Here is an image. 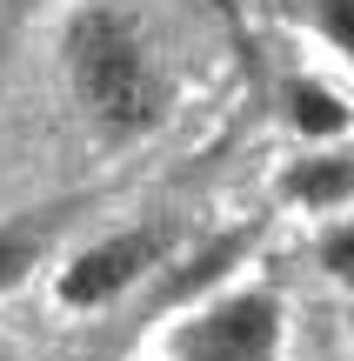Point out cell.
I'll use <instances>...</instances> for the list:
<instances>
[{
    "instance_id": "cell-8",
    "label": "cell",
    "mask_w": 354,
    "mask_h": 361,
    "mask_svg": "<svg viewBox=\"0 0 354 361\" xmlns=\"http://www.w3.org/2000/svg\"><path fill=\"white\" fill-rule=\"evenodd\" d=\"M321 268H328L334 281H348V288H354V221H341V228L321 234Z\"/></svg>"
},
{
    "instance_id": "cell-2",
    "label": "cell",
    "mask_w": 354,
    "mask_h": 361,
    "mask_svg": "<svg viewBox=\"0 0 354 361\" xmlns=\"http://www.w3.org/2000/svg\"><path fill=\"white\" fill-rule=\"evenodd\" d=\"M167 361H281V301L267 288L221 295L174 335Z\"/></svg>"
},
{
    "instance_id": "cell-6",
    "label": "cell",
    "mask_w": 354,
    "mask_h": 361,
    "mask_svg": "<svg viewBox=\"0 0 354 361\" xmlns=\"http://www.w3.org/2000/svg\"><path fill=\"white\" fill-rule=\"evenodd\" d=\"M40 255H47V228H27V221L13 228V221H7V228H0V295L20 288Z\"/></svg>"
},
{
    "instance_id": "cell-1",
    "label": "cell",
    "mask_w": 354,
    "mask_h": 361,
    "mask_svg": "<svg viewBox=\"0 0 354 361\" xmlns=\"http://www.w3.org/2000/svg\"><path fill=\"white\" fill-rule=\"evenodd\" d=\"M61 74L74 107L107 134H141L160 121V101H167V80H160V61L147 47L141 20L114 0H87V7L67 13L61 27Z\"/></svg>"
},
{
    "instance_id": "cell-5",
    "label": "cell",
    "mask_w": 354,
    "mask_h": 361,
    "mask_svg": "<svg viewBox=\"0 0 354 361\" xmlns=\"http://www.w3.org/2000/svg\"><path fill=\"white\" fill-rule=\"evenodd\" d=\"M281 194L301 207H341L354 194V154H308L294 161L288 180H281Z\"/></svg>"
},
{
    "instance_id": "cell-4",
    "label": "cell",
    "mask_w": 354,
    "mask_h": 361,
    "mask_svg": "<svg viewBox=\"0 0 354 361\" xmlns=\"http://www.w3.org/2000/svg\"><path fill=\"white\" fill-rule=\"evenodd\" d=\"M281 114H288V128L301 134V141H341L348 134V101L328 87V80H315V74H294L288 87H281Z\"/></svg>"
},
{
    "instance_id": "cell-7",
    "label": "cell",
    "mask_w": 354,
    "mask_h": 361,
    "mask_svg": "<svg viewBox=\"0 0 354 361\" xmlns=\"http://www.w3.org/2000/svg\"><path fill=\"white\" fill-rule=\"evenodd\" d=\"M308 13H315V34L354 61V0H308Z\"/></svg>"
},
{
    "instance_id": "cell-9",
    "label": "cell",
    "mask_w": 354,
    "mask_h": 361,
    "mask_svg": "<svg viewBox=\"0 0 354 361\" xmlns=\"http://www.w3.org/2000/svg\"><path fill=\"white\" fill-rule=\"evenodd\" d=\"M0 361H13V355H7V341H0Z\"/></svg>"
},
{
    "instance_id": "cell-3",
    "label": "cell",
    "mask_w": 354,
    "mask_h": 361,
    "mask_svg": "<svg viewBox=\"0 0 354 361\" xmlns=\"http://www.w3.org/2000/svg\"><path fill=\"white\" fill-rule=\"evenodd\" d=\"M167 247H174V228H167V221L101 234L94 247H80V255L61 268L53 295H61V308H107V301L127 295L141 274H154L160 261H167Z\"/></svg>"
}]
</instances>
